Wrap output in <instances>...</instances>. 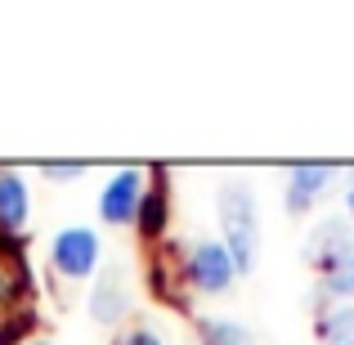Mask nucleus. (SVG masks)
<instances>
[{
  "label": "nucleus",
  "mask_w": 354,
  "mask_h": 345,
  "mask_svg": "<svg viewBox=\"0 0 354 345\" xmlns=\"http://www.w3.org/2000/svg\"><path fill=\"white\" fill-rule=\"evenodd\" d=\"M220 225H225V247L234 256L238 274L256 269V251H260V225H256V193L251 184H220Z\"/></svg>",
  "instance_id": "nucleus-1"
},
{
  "label": "nucleus",
  "mask_w": 354,
  "mask_h": 345,
  "mask_svg": "<svg viewBox=\"0 0 354 345\" xmlns=\"http://www.w3.org/2000/svg\"><path fill=\"white\" fill-rule=\"evenodd\" d=\"M184 274H189V283L198 287V292L216 296V292H229V287H234L238 265H234V256H229L225 242H198V247L189 251Z\"/></svg>",
  "instance_id": "nucleus-2"
},
{
  "label": "nucleus",
  "mask_w": 354,
  "mask_h": 345,
  "mask_svg": "<svg viewBox=\"0 0 354 345\" xmlns=\"http://www.w3.org/2000/svg\"><path fill=\"white\" fill-rule=\"evenodd\" d=\"M50 260L63 278H90L99 269V233L95 229H63L50 247Z\"/></svg>",
  "instance_id": "nucleus-3"
},
{
  "label": "nucleus",
  "mask_w": 354,
  "mask_h": 345,
  "mask_svg": "<svg viewBox=\"0 0 354 345\" xmlns=\"http://www.w3.org/2000/svg\"><path fill=\"white\" fill-rule=\"evenodd\" d=\"M139 202H144V171L126 166V171H117L113 180L104 184V193H99V216H104L108 225H130V220L139 216Z\"/></svg>",
  "instance_id": "nucleus-4"
},
{
  "label": "nucleus",
  "mask_w": 354,
  "mask_h": 345,
  "mask_svg": "<svg viewBox=\"0 0 354 345\" xmlns=\"http://www.w3.org/2000/svg\"><path fill=\"white\" fill-rule=\"evenodd\" d=\"M328 184H332V166H328V162L292 166V175H287V211H292V216L310 211L314 202L328 193Z\"/></svg>",
  "instance_id": "nucleus-5"
},
{
  "label": "nucleus",
  "mask_w": 354,
  "mask_h": 345,
  "mask_svg": "<svg viewBox=\"0 0 354 345\" xmlns=\"http://www.w3.org/2000/svg\"><path fill=\"white\" fill-rule=\"evenodd\" d=\"M90 314H95L99 323H117L121 314H126V287H121L117 269H104V274H99L95 292H90Z\"/></svg>",
  "instance_id": "nucleus-6"
},
{
  "label": "nucleus",
  "mask_w": 354,
  "mask_h": 345,
  "mask_svg": "<svg viewBox=\"0 0 354 345\" xmlns=\"http://www.w3.org/2000/svg\"><path fill=\"white\" fill-rule=\"evenodd\" d=\"M354 238V229H350V220H341V216H332V220H319V225H314V233H310V260L314 265H328L332 256H337L341 247H346V242Z\"/></svg>",
  "instance_id": "nucleus-7"
},
{
  "label": "nucleus",
  "mask_w": 354,
  "mask_h": 345,
  "mask_svg": "<svg viewBox=\"0 0 354 345\" xmlns=\"http://www.w3.org/2000/svg\"><path fill=\"white\" fill-rule=\"evenodd\" d=\"M27 207H32V202H27V184H23V175L0 171V233L23 229Z\"/></svg>",
  "instance_id": "nucleus-8"
},
{
  "label": "nucleus",
  "mask_w": 354,
  "mask_h": 345,
  "mask_svg": "<svg viewBox=\"0 0 354 345\" xmlns=\"http://www.w3.org/2000/svg\"><path fill=\"white\" fill-rule=\"evenodd\" d=\"M323 292L337 296V301H346V305H354V238L323 265Z\"/></svg>",
  "instance_id": "nucleus-9"
},
{
  "label": "nucleus",
  "mask_w": 354,
  "mask_h": 345,
  "mask_svg": "<svg viewBox=\"0 0 354 345\" xmlns=\"http://www.w3.org/2000/svg\"><path fill=\"white\" fill-rule=\"evenodd\" d=\"M135 225H139V233H144V238H157V233L166 229V184L144 189V202H139Z\"/></svg>",
  "instance_id": "nucleus-10"
},
{
  "label": "nucleus",
  "mask_w": 354,
  "mask_h": 345,
  "mask_svg": "<svg viewBox=\"0 0 354 345\" xmlns=\"http://www.w3.org/2000/svg\"><path fill=\"white\" fill-rule=\"evenodd\" d=\"M319 345H354V305H337L319 323Z\"/></svg>",
  "instance_id": "nucleus-11"
},
{
  "label": "nucleus",
  "mask_w": 354,
  "mask_h": 345,
  "mask_svg": "<svg viewBox=\"0 0 354 345\" xmlns=\"http://www.w3.org/2000/svg\"><path fill=\"white\" fill-rule=\"evenodd\" d=\"M202 341L207 345H256V337L234 319H207L202 323Z\"/></svg>",
  "instance_id": "nucleus-12"
},
{
  "label": "nucleus",
  "mask_w": 354,
  "mask_h": 345,
  "mask_svg": "<svg viewBox=\"0 0 354 345\" xmlns=\"http://www.w3.org/2000/svg\"><path fill=\"white\" fill-rule=\"evenodd\" d=\"M41 171L45 180H77V175H86V162H45Z\"/></svg>",
  "instance_id": "nucleus-13"
},
{
  "label": "nucleus",
  "mask_w": 354,
  "mask_h": 345,
  "mask_svg": "<svg viewBox=\"0 0 354 345\" xmlns=\"http://www.w3.org/2000/svg\"><path fill=\"white\" fill-rule=\"evenodd\" d=\"M117 345H162V337H157V332H148V328H130Z\"/></svg>",
  "instance_id": "nucleus-14"
},
{
  "label": "nucleus",
  "mask_w": 354,
  "mask_h": 345,
  "mask_svg": "<svg viewBox=\"0 0 354 345\" xmlns=\"http://www.w3.org/2000/svg\"><path fill=\"white\" fill-rule=\"evenodd\" d=\"M346 211H350V225H354V184L346 189Z\"/></svg>",
  "instance_id": "nucleus-15"
},
{
  "label": "nucleus",
  "mask_w": 354,
  "mask_h": 345,
  "mask_svg": "<svg viewBox=\"0 0 354 345\" xmlns=\"http://www.w3.org/2000/svg\"><path fill=\"white\" fill-rule=\"evenodd\" d=\"M32 345H50V341H32Z\"/></svg>",
  "instance_id": "nucleus-16"
}]
</instances>
